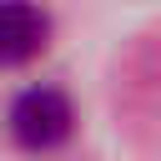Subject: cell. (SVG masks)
Wrapping results in <instances>:
<instances>
[{
	"instance_id": "6da1fadb",
	"label": "cell",
	"mask_w": 161,
	"mask_h": 161,
	"mask_svg": "<svg viewBox=\"0 0 161 161\" xmlns=\"http://www.w3.org/2000/svg\"><path fill=\"white\" fill-rule=\"evenodd\" d=\"M75 131V106L55 86H30L10 106V136L25 151H60Z\"/></svg>"
},
{
	"instance_id": "7a4b0ae2",
	"label": "cell",
	"mask_w": 161,
	"mask_h": 161,
	"mask_svg": "<svg viewBox=\"0 0 161 161\" xmlns=\"http://www.w3.org/2000/svg\"><path fill=\"white\" fill-rule=\"evenodd\" d=\"M50 15L35 0H0V65H25L45 50Z\"/></svg>"
}]
</instances>
